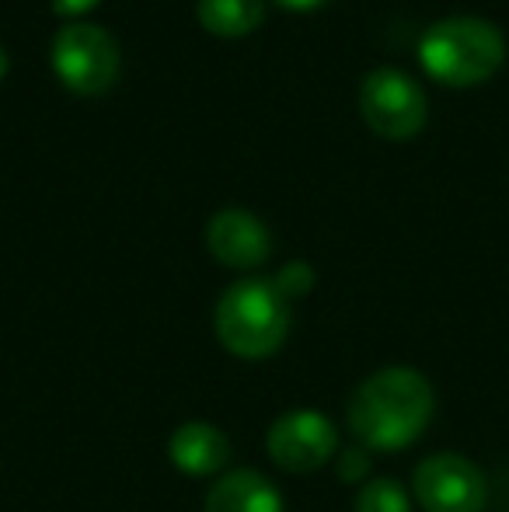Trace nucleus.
<instances>
[{"mask_svg":"<svg viewBox=\"0 0 509 512\" xmlns=\"http://www.w3.org/2000/svg\"><path fill=\"white\" fill-rule=\"evenodd\" d=\"M436 398L412 366H384L349 398V429L367 450H405L426 432Z\"/></svg>","mask_w":509,"mask_h":512,"instance_id":"f257e3e1","label":"nucleus"},{"mask_svg":"<svg viewBox=\"0 0 509 512\" xmlns=\"http://www.w3.org/2000/svg\"><path fill=\"white\" fill-rule=\"evenodd\" d=\"M213 328L227 352L241 359H265L290 335V300L269 279H241L217 300Z\"/></svg>","mask_w":509,"mask_h":512,"instance_id":"f03ea898","label":"nucleus"},{"mask_svg":"<svg viewBox=\"0 0 509 512\" xmlns=\"http://www.w3.org/2000/svg\"><path fill=\"white\" fill-rule=\"evenodd\" d=\"M506 39L482 18H443L422 35L419 63L429 77L450 88L482 84L503 67Z\"/></svg>","mask_w":509,"mask_h":512,"instance_id":"7ed1b4c3","label":"nucleus"},{"mask_svg":"<svg viewBox=\"0 0 509 512\" xmlns=\"http://www.w3.org/2000/svg\"><path fill=\"white\" fill-rule=\"evenodd\" d=\"M53 74L77 95H105L119 77V46L105 28L70 21L53 35Z\"/></svg>","mask_w":509,"mask_h":512,"instance_id":"20e7f679","label":"nucleus"},{"mask_svg":"<svg viewBox=\"0 0 509 512\" xmlns=\"http://www.w3.org/2000/svg\"><path fill=\"white\" fill-rule=\"evenodd\" d=\"M360 112L384 140H412L426 126V95L405 70L381 67L363 77Z\"/></svg>","mask_w":509,"mask_h":512,"instance_id":"39448f33","label":"nucleus"},{"mask_svg":"<svg viewBox=\"0 0 509 512\" xmlns=\"http://www.w3.org/2000/svg\"><path fill=\"white\" fill-rule=\"evenodd\" d=\"M265 446H269V457L276 467H283L290 474H311L335 457L339 432H335L328 415L311 408H297L272 422Z\"/></svg>","mask_w":509,"mask_h":512,"instance_id":"423d86ee","label":"nucleus"},{"mask_svg":"<svg viewBox=\"0 0 509 512\" xmlns=\"http://www.w3.org/2000/svg\"><path fill=\"white\" fill-rule=\"evenodd\" d=\"M412 492L426 512H482L485 478L461 453H433L412 474Z\"/></svg>","mask_w":509,"mask_h":512,"instance_id":"0eeeda50","label":"nucleus"},{"mask_svg":"<svg viewBox=\"0 0 509 512\" xmlns=\"http://www.w3.org/2000/svg\"><path fill=\"white\" fill-rule=\"evenodd\" d=\"M206 248L227 269H258L272 255V234L248 209H220L206 223Z\"/></svg>","mask_w":509,"mask_h":512,"instance_id":"6e6552de","label":"nucleus"},{"mask_svg":"<svg viewBox=\"0 0 509 512\" xmlns=\"http://www.w3.org/2000/svg\"><path fill=\"white\" fill-rule=\"evenodd\" d=\"M168 457L182 474L210 478L231 457V439L213 422H182L168 439Z\"/></svg>","mask_w":509,"mask_h":512,"instance_id":"1a4fd4ad","label":"nucleus"},{"mask_svg":"<svg viewBox=\"0 0 509 512\" xmlns=\"http://www.w3.org/2000/svg\"><path fill=\"white\" fill-rule=\"evenodd\" d=\"M203 512H283V495L265 474L231 471L206 492Z\"/></svg>","mask_w":509,"mask_h":512,"instance_id":"9d476101","label":"nucleus"},{"mask_svg":"<svg viewBox=\"0 0 509 512\" xmlns=\"http://www.w3.org/2000/svg\"><path fill=\"white\" fill-rule=\"evenodd\" d=\"M199 25L220 39H241L255 32L265 18L262 0H199L196 4Z\"/></svg>","mask_w":509,"mask_h":512,"instance_id":"9b49d317","label":"nucleus"},{"mask_svg":"<svg viewBox=\"0 0 509 512\" xmlns=\"http://www.w3.org/2000/svg\"><path fill=\"white\" fill-rule=\"evenodd\" d=\"M356 512H412V499L394 478H374L356 495Z\"/></svg>","mask_w":509,"mask_h":512,"instance_id":"f8f14e48","label":"nucleus"},{"mask_svg":"<svg viewBox=\"0 0 509 512\" xmlns=\"http://www.w3.org/2000/svg\"><path fill=\"white\" fill-rule=\"evenodd\" d=\"M272 286H276L286 300L304 297V293L314 286V269L307 262H286L283 269H279V276L272 279Z\"/></svg>","mask_w":509,"mask_h":512,"instance_id":"ddd939ff","label":"nucleus"},{"mask_svg":"<svg viewBox=\"0 0 509 512\" xmlns=\"http://www.w3.org/2000/svg\"><path fill=\"white\" fill-rule=\"evenodd\" d=\"M370 471V457L363 446H353V450L339 453V478L342 481H363Z\"/></svg>","mask_w":509,"mask_h":512,"instance_id":"4468645a","label":"nucleus"},{"mask_svg":"<svg viewBox=\"0 0 509 512\" xmlns=\"http://www.w3.org/2000/svg\"><path fill=\"white\" fill-rule=\"evenodd\" d=\"M91 7H98V0H53V11L63 14V18H81Z\"/></svg>","mask_w":509,"mask_h":512,"instance_id":"2eb2a0df","label":"nucleus"},{"mask_svg":"<svg viewBox=\"0 0 509 512\" xmlns=\"http://www.w3.org/2000/svg\"><path fill=\"white\" fill-rule=\"evenodd\" d=\"M276 4L290 7V11H314V7H321L325 0H276Z\"/></svg>","mask_w":509,"mask_h":512,"instance_id":"dca6fc26","label":"nucleus"},{"mask_svg":"<svg viewBox=\"0 0 509 512\" xmlns=\"http://www.w3.org/2000/svg\"><path fill=\"white\" fill-rule=\"evenodd\" d=\"M7 67H11V60H7V53H4V49H0V81H4Z\"/></svg>","mask_w":509,"mask_h":512,"instance_id":"f3484780","label":"nucleus"}]
</instances>
